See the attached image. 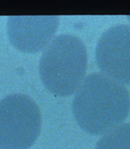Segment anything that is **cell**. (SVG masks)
Returning a JSON list of instances; mask_svg holds the SVG:
<instances>
[{"mask_svg": "<svg viewBox=\"0 0 130 149\" xmlns=\"http://www.w3.org/2000/svg\"><path fill=\"white\" fill-rule=\"evenodd\" d=\"M72 109L82 130L93 135L104 134L128 116L129 93L123 85L102 73H92L76 91Z\"/></svg>", "mask_w": 130, "mask_h": 149, "instance_id": "obj_1", "label": "cell"}, {"mask_svg": "<svg viewBox=\"0 0 130 149\" xmlns=\"http://www.w3.org/2000/svg\"><path fill=\"white\" fill-rule=\"evenodd\" d=\"M87 61L83 42L74 35L60 34L49 44L42 54L39 77L52 94L68 96L75 93L83 82Z\"/></svg>", "mask_w": 130, "mask_h": 149, "instance_id": "obj_2", "label": "cell"}, {"mask_svg": "<svg viewBox=\"0 0 130 149\" xmlns=\"http://www.w3.org/2000/svg\"><path fill=\"white\" fill-rule=\"evenodd\" d=\"M40 129V112L28 95L12 94L0 101V149H29Z\"/></svg>", "mask_w": 130, "mask_h": 149, "instance_id": "obj_3", "label": "cell"}, {"mask_svg": "<svg viewBox=\"0 0 130 149\" xmlns=\"http://www.w3.org/2000/svg\"><path fill=\"white\" fill-rule=\"evenodd\" d=\"M96 64L102 74L122 85H130V26L117 25L100 37Z\"/></svg>", "mask_w": 130, "mask_h": 149, "instance_id": "obj_4", "label": "cell"}, {"mask_svg": "<svg viewBox=\"0 0 130 149\" xmlns=\"http://www.w3.org/2000/svg\"><path fill=\"white\" fill-rule=\"evenodd\" d=\"M58 23L56 16H9L7 33L10 43L19 51L36 53L48 46Z\"/></svg>", "mask_w": 130, "mask_h": 149, "instance_id": "obj_5", "label": "cell"}, {"mask_svg": "<svg viewBox=\"0 0 130 149\" xmlns=\"http://www.w3.org/2000/svg\"><path fill=\"white\" fill-rule=\"evenodd\" d=\"M95 149H130V123H122L104 134Z\"/></svg>", "mask_w": 130, "mask_h": 149, "instance_id": "obj_6", "label": "cell"}, {"mask_svg": "<svg viewBox=\"0 0 130 149\" xmlns=\"http://www.w3.org/2000/svg\"><path fill=\"white\" fill-rule=\"evenodd\" d=\"M128 19H129V20L130 22V16H128Z\"/></svg>", "mask_w": 130, "mask_h": 149, "instance_id": "obj_7", "label": "cell"}]
</instances>
